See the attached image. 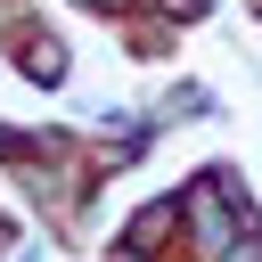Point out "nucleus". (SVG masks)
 <instances>
[{"instance_id": "1", "label": "nucleus", "mask_w": 262, "mask_h": 262, "mask_svg": "<svg viewBox=\"0 0 262 262\" xmlns=\"http://www.w3.org/2000/svg\"><path fill=\"white\" fill-rule=\"evenodd\" d=\"M196 237H205V254H221V246H237V213H229V188H196Z\"/></svg>"}, {"instance_id": "2", "label": "nucleus", "mask_w": 262, "mask_h": 262, "mask_svg": "<svg viewBox=\"0 0 262 262\" xmlns=\"http://www.w3.org/2000/svg\"><path fill=\"white\" fill-rule=\"evenodd\" d=\"M25 74H33V82H57V74H66V49H57V41H33V49H25Z\"/></svg>"}, {"instance_id": "3", "label": "nucleus", "mask_w": 262, "mask_h": 262, "mask_svg": "<svg viewBox=\"0 0 262 262\" xmlns=\"http://www.w3.org/2000/svg\"><path fill=\"white\" fill-rule=\"evenodd\" d=\"M221 262H262V237H254V229H246V237H237V246H229V254H221Z\"/></svg>"}, {"instance_id": "4", "label": "nucleus", "mask_w": 262, "mask_h": 262, "mask_svg": "<svg viewBox=\"0 0 262 262\" xmlns=\"http://www.w3.org/2000/svg\"><path fill=\"white\" fill-rule=\"evenodd\" d=\"M98 8H123V0H98Z\"/></svg>"}]
</instances>
